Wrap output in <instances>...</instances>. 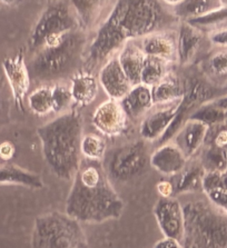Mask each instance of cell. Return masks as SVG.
<instances>
[{
	"label": "cell",
	"instance_id": "6da1fadb",
	"mask_svg": "<svg viewBox=\"0 0 227 248\" xmlns=\"http://www.w3.org/2000/svg\"><path fill=\"white\" fill-rule=\"evenodd\" d=\"M161 2L153 0L117 1L111 14L98 28L88 47V62L97 65L125 44L157 32L165 24Z\"/></svg>",
	"mask_w": 227,
	"mask_h": 248
},
{
	"label": "cell",
	"instance_id": "7a4b0ae2",
	"mask_svg": "<svg viewBox=\"0 0 227 248\" xmlns=\"http://www.w3.org/2000/svg\"><path fill=\"white\" fill-rule=\"evenodd\" d=\"M123 212V199L116 193L104 167L98 161L81 163L66 201L67 215L79 223L98 224L118 219Z\"/></svg>",
	"mask_w": 227,
	"mask_h": 248
},
{
	"label": "cell",
	"instance_id": "3957f363",
	"mask_svg": "<svg viewBox=\"0 0 227 248\" xmlns=\"http://www.w3.org/2000/svg\"><path fill=\"white\" fill-rule=\"evenodd\" d=\"M44 158L56 177L63 180L74 178L81 164V144L82 119L77 111L60 115L38 127Z\"/></svg>",
	"mask_w": 227,
	"mask_h": 248
},
{
	"label": "cell",
	"instance_id": "277c9868",
	"mask_svg": "<svg viewBox=\"0 0 227 248\" xmlns=\"http://www.w3.org/2000/svg\"><path fill=\"white\" fill-rule=\"evenodd\" d=\"M85 41V35L78 29L47 39L35 52L29 74L38 81H52L67 76L77 66Z\"/></svg>",
	"mask_w": 227,
	"mask_h": 248
},
{
	"label": "cell",
	"instance_id": "5b68a950",
	"mask_svg": "<svg viewBox=\"0 0 227 248\" xmlns=\"http://www.w3.org/2000/svg\"><path fill=\"white\" fill-rule=\"evenodd\" d=\"M183 209V248H227V213L208 201L189 202Z\"/></svg>",
	"mask_w": 227,
	"mask_h": 248
},
{
	"label": "cell",
	"instance_id": "8992f818",
	"mask_svg": "<svg viewBox=\"0 0 227 248\" xmlns=\"http://www.w3.org/2000/svg\"><path fill=\"white\" fill-rule=\"evenodd\" d=\"M32 248H88V240L79 221L55 210L36 218Z\"/></svg>",
	"mask_w": 227,
	"mask_h": 248
},
{
	"label": "cell",
	"instance_id": "52a82bcc",
	"mask_svg": "<svg viewBox=\"0 0 227 248\" xmlns=\"http://www.w3.org/2000/svg\"><path fill=\"white\" fill-rule=\"evenodd\" d=\"M77 29L78 19L74 7L64 1L50 2L38 18L30 32L29 50L35 54L47 39Z\"/></svg>",
	"mask_w": 227,
	"mask_h": 248
},
{
	"label": "cell",
	"instance_id": "ba28073f",
	"mask_svg": "<svg viewBox=\"0 0 227 248\" xmlns=\"http://www.w3.org/2000/svg\"><path fill=\"white\" fill-rule=\"evenodd\" d=\"M149 157L145 142L134 141L111 152L104 169L111 182L128 183L146 170Z\"/></svg>",
	"mask_w": 227,
	"mask_h": 248
},
{
	"label": "cell",
	"instance_id": "9c48e42d",
	"mask_svg": "<svg viewBox=\"0 0 227 248\" xmlns=\"http://www.w3.org/2000/svg\"><path fill=\"white\" fill-rule=\"evenodd\" d=\"M214 95L213 89L211 86L206 84L204 80H200L198 78L189 80L186 85L184 97L178 101L176 109L175 118L170 124L168 129L162 135L160 139V144H167L169 139L175 137V135L178 133L179 129L185 125L191 117V115L202 105L211 101V97Z\"/></svg>",
	"mask_w": 227,
	"mask_h": 248
},
{
	"label": "cell",
	"instance_id": "30bf717a",
	"mask_svg": "<svg viewBox=\"0 0 227 248\" xmlns=\"http://www.w3.org/2000/svg\"><path fill=\"white\" fill-rule=\"evenodd\" d=\"M154 215L166 238L181 242L185 228L184 209L175 198H160L154 207Z\"/></svg>",
	"mask_w": 227,
	"mask_h": 248
},
{
	"label": "cell",
	"instance_id": "8fae6325",
	"mask_svg": "<svg viewBox=\"0 0 227 248\" xmlns=\"http://www.w3.org/2000/svg\"><path fill=\"white\" fill-rule=\"evenodd\" d=\"M2 69L9 82L11 93L18 109L25 111L24 101L30 87V74L22 52L6 58L2 62Z\"/></svg>",
	"mask_w": 227,
	"mask_h": 248
},
{
	"label": "cell",
	"instance_id": "7c38bea8",
	"mask_svg": "<svg viewBox=\"0 0 227 248\" xmlns=\"http://www.w3.org/2000/svg\"><path fill=\"white\" fill-rule=\"evenodd\" d=\"M93 124L106 136H118L126 129L127 115L119 100L108 99L95 109Z\"/></svg>",
	"mask_w": 227,
	"mask_h": 248
},
{
	"label": "cell",
	"instance_id": "4fadbf2b",
	"mask_svg": "<svg viewBox=\"0 0 227 248\" xmlns=\"http://www.w3.org/2000/svg\"><path fill=\"white\" fill-rule=\"evenodd\" d=\"M98 80L109 99L114 100H122L132 87L117 57L109 59L101 67Z\"/></svg>",
	"mask_w": 227,
	"mask_h": 248
},
{
	"label": "cell",
	"instance_id": "5bb4252c",
	"mask_svg": "<svg viewBox=\"0 0 227 248\" xmlns=\"http://www.w3.org/2000/svg\"><path fill=\"white\" fill-rule=\"evenodd\" d=\"M149 164L162 175L176 176L187 165V158L175 144H162L149 157Z\"/></svg>",
	"mask_w": 227,
	"mask_h": 248
},
{
	"label": "cell",
	"instance_id": "9a60e30c",
	"mask_svg": "<svg viewBox=\"0 0 227 248\" xmlns=\"http://www.w3.org/2000/svg\"><path fill=\"white\" fill-rule=\"evenodd\" d=\"M210 127L195 120H187L175 135V145L187 159L194 157L206 142Z\"/></svg>",
	"mask_w": 227,
	"mask_h": 248
},
{
	"label": "cell",
	"instance_id": "2e32d148",
	"mask_svg": "<svg viewBox=\"0 0 227 248\" xmlns=\"http://www.w3.org/2000/svg\"><path fill=\"white\" fill-rule=\"evenodd\" d=\"M177 105L178 103L167 108L154 111L153 114L148 115L143 120L141 128H139V134L144 140L153 141L157 139L160 140L175 118Z\"/></svg>",
	"mask_w": 227,
	"mask_h": 248
},
{
	"label": "cell",
	"instance_id": "e0dca14e",
	"mask_svg": "<svg viewBox=\"0 0 227 248\" xmlns=\"http://www.w3.org/2000/svg\"><path fill=\"white\" fill-rule=\"evenodd\" d=\"M141 49L146 57L170 62L177 56L176 40L167 32H154L142 38Z\"/></svg>",
	"mask_w": 227,
	"mask_h": 248
},
{
	"label": "cell",
	"instance_id": "ac0fdd59",
	"mask_svg": "<svg viewBox=\"0 0 227 248\" xmlns=\"http://www.w3.org/2000/svg\"><path fill=\"white\" fill-rule=\"evenodd\" d=\"M120 104L127 117L131 119L141 118L154 106L153 88L143 84L134 86L120 100Z\"/></svg>",
	"mask_w": 227,
	"mask_h": 248
},
{
	"label": "cell",
	"instance_id": "d6986e66",
	"mask_svg": "<svg viewBox=\"0 0 227 248\" xmlns=\"http://www.w3.org/2000/svg\"><path fill=\"white\" fill-rule=\"evenodd\" d=\"M117 58L132 87L142 84V70L146 56L142 51L141 46L132 41H128L122 48Z\"/></svg>",
	"mask_w": 227,
	"mask_h": 248
},
{
	"label": "cell",
	"instance_id": "ffe728a7",
	"mask_svg": "<svg viewBox=\"0 0 227 248\" xmlns=\"http://www.w3.org/2000/svg\"><path fill=\"white\" fill-rule=\"evenodd\" d=\"M203 40V32L187 21H183L179 26L178 37L176 40L177 58L179 62L187 63L194 57Z\"/></svg>",
	"mask_w": 227,
	"mask_h": 248
},
{
	"label": "cell",
	"instance_id": "44dd1931",
	"mask_svg": "<svg viewBox=\"0 0 227 248\" xmlns=\"http://www.w3.org/2000/svg\"><path fill=\"white\" fill-rule=\"evenodd\" d=\"M69 89L75 103L79 106L85 107L96 99L98 93V80L92 74L81 71L71 77Z\"/></svg>",
	"mask_w": 227,
	"mask_h": 248
},
{
	"label": "cell",
	"instance_id": "7402d4cb",
	"mask_svg": "<svg viewBox=\"0 0 227 248\" xmlns=\"http://www.w3.org/2000/svg\"><path fill=\"white\" fill-rule=\"evenodd\" d=\"M221 0H178L174 8V15L183 21L203 17L226 5Z\"/></svg>",
	"mask_w": 227,
	"mask_h": 248
},
{
	"label": "cell",
	"instance_id": "603a6c76",
	"mask_svg": "<svg viewBox=\"0 0 227 248\" xmlns=\"http://www.w3.org/2000/svg\"><path fill=\"white\" fill-rule=\"evenodd\" d=\"M203 191L208 202L227 213V172H206Z\"/></svg>",
	"mask_w": 227,
	"mask_h": 248
},
{
	"label": "cell",
	"instance_id": "cb8c5ba5",
	"mask_svg": "<svg viewBox=\"0 0 227 248\" xmlns=\"http://www.w3.org/2000/svg\"><path fill=\"white\" fill-rule=\"evenodd\" d=\"M1 184L25 186L32 189H40L44 187V180L39 175L11 164L0 166V185Z\"/></svg>",
	"mask_w": 227,
	"mask_h": 248
},
{
	"label": "cell",
	"instance_id": "d4e9b609",
	"mask_svg": "<svg viewBox=\"0 0 227 248\" xmlns=\"http://www.w3.org/2000/svg\"><path fill=\"white\" fill-rule=\"evenodd\" d=\"M186 85L183 84L178 78L168 74L160 84L153 87L154 105L172 104L179 101L184 97Z\"/></svg>",
	"mask_w": 227,
	"mask_h": 248
},
{
	"label": "cell",
	"instance_id": "484cf974",
	"mask_svg": "<svg viewBox=\"0 0 227 248\" xmlns=\"http://www.w3.org/2000/svg\"><path fill=\"white\" fill-rule=\"evenodd\" d=\"M206 171L200 163H196L191 166H186L183 171H180L174 182V190L175 194L191 193V191L203 190V180Z\"/></svg>",
	"mask_w": 227,
	"mask_h": 248
},
{
	"label": "cell",
	"instance_id": "4316f807",
	"mask_svg": "<svg viewBox=\"0 0 227 248\" xmlns=\"http://www.w3.org/2000/svg\"><path fill=\"white\" fill-rule=\"evenodd\" d=\"M226 119L227 112L217 107L214 104V101H210V103H206L198 107L191 115L188 120H195V122L204 124L210 128H213V127L216 126L225 125Z\"/></svg>",
	"mask_w": 227,
	"mask_h": 248
},
{
	"label": "cell",
	"instance_id": "83f0119b",
	"mask_svg": "<svg viewBox=\"0 0 227 248\" xmlns=\"http://www.w3.org/2000/svg\"><path fill=\"white\" fill-rule=\"evenodd\" d=\"M167 65L168 62L165 60L146 57L142 70V84L151 88L160 84L168 75Z\"/></svg>",
	"mask_w": 227,
	"mask_h": 248
},
{
	"label": "cell",
	"instance_id": "f1b7e54d",
	"mask_svg": "<svg viewBox=\"0 0 227 248\" xmlns=\"http://www.w3.org/2000/svg\"><path fill=\"white\" fill-rule=\"evenodd\" d=\"M28 106L37 116H46L52 111L51 86H41L28 95Z\"/></svg>",
	"mask_w": 227,
	"mask_h": 248
},
{
	"label": "cell",
	"instance_id": "f546056e",
	"mask_svg": "<svg viewBox=\"0 0 227 248\" xmlns=\"http://www.w3.org/2000/svg\"><path fill=\"white\" fill-rule=\"evenodd\" d=\"M74 10L77 16L78 24L82 28H88L96 21L105 2L103 1H73Z\"/></svg>",
	"mask_w": 227,
	"mask_h": 248
},
{
	"label": "cell",
	"instance_id": "4dcf8cb0",
	"mask_svg": "<svg viewBox=\"0 0 227 248\" xmlns=\"http://www.w3.org/2000/svg\"><path fill=\"white\" fill-rule=\"evenodd\" d=\"M81 152L87 160L99 163L106 155V142L96 134L85 135L81 139Z\"/></svg>",
	"mask_w": 227,
	"mask_h": 248
},
{
	"label": "cell",
	"instance_id": "1f68e13d",
	"mask_svg": "<svg viewBox=\"0 0 227 248\" xmlns=\"http://www.w3.org/2000/svg\"><path fill=\"white\" fill-rule=\"evenodd\" d=\"M227 21V2L224 7L219 8L215 11L205 15V16L196 18V19L188 20V24L194 26L196 28L203 27H214V26H219Z\"/></svg>",
	"mask_w": 227,
	"mask_h": 248
},
{
	"label": "cell",
	"instance_id": "d6a6232c",
	"mask_svg": "<svg viewBox=\"0 0 227 248\" xmlns=\"http://www.w3.org/2000/svg\"><path fill=\"white\" fill-rule=\"evenodd\" d=\"M52 95V112H62L69 107L73 97H71L70 89L65 85L56 84L51 86Z\"/></svg>",
	"mask_w": 227,
	"mask_h": 248
},
{
	"label": "cell",
	"instance_id": "836d02e7",
	"mask_svg": "<svg viewBox=\"0 0 227 248\" xmlns=\"http://www.w3.org/2000/svg\"><path fill=\"white\" fill-rule=\"evenodd\" d=\"M210 69L211 73L217 76L227 75V48L216 51L211 56Z\"/></svg>",
	"mask_w": 227,
	"mask_h": 248
},
{
	"label": "cell",
	"instance_id": "e575fe53",
	"mask_svg": "<svg viewBox=\"0 0 227 248\" xmlns=\"http://www.w3.org/2000/svg\"><path fill=\"white\" fill-rule=\"evenodd\" d=\"M210 39L216 46L227 48V27H222L214 30L211 33Z\"/></svg>",
	"mask_w": 227,
	"mask_h": 248
},
{
	"label": "cell",
	"instance_id": "d590c367",
	"mask_svg": "<svg viewBox=\"0 0 227 248\" xmlns=\"http://www.w3.org/2000/svg\"><path fill=\"white\" fill-rule=\"evenodd\" d=\"M157 191L160 193L162 198H172L173 194H175L173 182H169V180H161L157 184Z\"/></svg>",
	"mask_w": 227,
	"mask_h": 248
},
{
	"label": "cell",
	"instance_id": "8d00e7d4",
	"mask_svg": "<svg viewBox=\"0 0 227 248\" xmlns=\"http://www.w3.org/2000/svg\"><path fill=\"white\" fill-rule=\"evenodd\" d=\"M15 153H16V148L13 142L3 141L0 144V158L2 160H10L14 157Z\"/></svg>",
	"mask_w": 227,
	"mask_h": 248
},
{
	"label": "cell",
	"instance_id": "74e56055",
	"mask_svg": "<svg viewBox=\"0 0 227 248\" xmlns=\"http://www.w3.org/2000/svg\"><path fill=\"white\" fill-rule=\"evenodd\" d=\"M154 248H183L180 242L173 238H164L155 244Z\"/></svg>",
	"mask_w": 227,
	"mask_h": 248
},
{
	"label": "cell",
	"instance_id": "f35d334b",
	"mask_svg": "<svg viewBox=\"0 0 227 248\" xmlns=\"http://www.w3.org/2000/svg\"><path fill=\"white\" fill-rule=\"evenodd\" d=\"M225 90H227V87H226V88H225Z\"/></svg>",
	"mask_w": 227,
	"mask_h": 248
}]
</instances>
